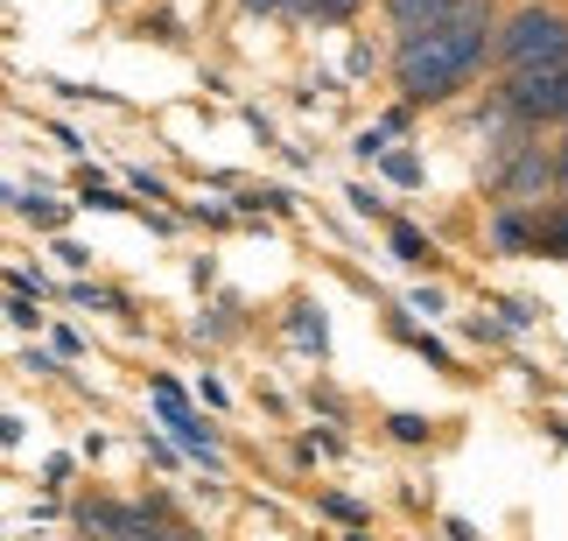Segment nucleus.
<instances>
[{"instance_id":"nucleus-10","label":"nucleus","mask_w":568,"mask_h":541,"mask_svg":"<svg viewBox=\"0 0 568 541\" xmlns=\"http://www.w3.org/2000/svg\"><path fill=\"white\" fill-rule=\"evenodd\" d=\"M555 183H568V141H561V156H555Z\"/></svg>"},{"instance_id":"nucleus-9","label":"nucleus","mask_w":568,"mask_h":541,"mask_svg":"<svg viewBox=\"0 0 568 541\" xmlns=\"http://www.w3.org/2000/svg\"><path fill=\"white\" fill-rule=\"evenodd\" d=\"M548 240H555V247H568V211H561V219L548 226Z\"/></svg>"},{"instance_id":"nucleus-12","label":"nucleus","mask_w":568,"mask_h":541,"mask_svg":"<svg viewBox=\"0 0 568 541\" xmlns=\"http://www.w3.org/2000/svg\"><path fill=\"white\" fill-rule=\"evenodd\" d=\"M352 541H373V534H352Z\"/></svg>"},{"instance_id":"nucleus-4","label":"nucleus","mask_w":568,"mask_h":541,"mask_svg":"<svg viewBox=\"0 0 568 541\" xmlns=\"http://www.w3.org/2000/svg\"><path fill=\"white\" fill-rule=\"evenodd\" d=\"M155 408H162V422H169V429H176V437H183V450H190V458H204V464L217 458V443H211V429H204V422H196V415H190V408H183V394H176V387H169V380L155 387Z\"/></svg>"},{"instance_id":"nucleus-11","label":"nucleus","mask_w":568,"mask_h":541,"mask_svg":"<svg viewBox=\"0 0 568 541\" xmlns=\"http://www.w3.org/2000/svg\"><path fill=\"white\" fill-rule=\"evenodd\" d=\"M246 8H288V0H246Z\"/></svg>"},{"instance_id":"nucleus-3","label":"nucleus","mask_w":568,"mask_h":541,"mask_svg":"<svg viewBox=\"0 0 568 541\" xmlns=\"http://www.w3.org/2000/svg\"><path fill=\"white\" fill-rule=\"evenodd\" d=\"M506 106L519 120H561L568 113V57L561 63H534V71L506 78Z\"/></svg>"},{"instance_id":"nucleus-1","label":"nucleus","mask_w":568,"mask_h":541,"mask_svg":"<svg viewBox=\"0 0 568 541\" xmlns=\"http://www.w3.org/2000/svg\"><path fill=\"white\" fill-rule=\"evenodd\" d=\"M485 42H491V8L485 0H464L443 29H422V36H400V57H393V78L414 106L428 99H449L477 63H485Z\"/></svg>"},{"instance_id":"nucleus-5","label":"nucleus","mask_w":568,"mask_h":541,"mask_svg":"<svg viewBox=\"0 0 568 541\" xmlns=\"http://www.w3.org/2000/svg\"><path fill=\"white\" fill-rule=\"evenodd\" d=\"M464 8V0H393V29L400 36H422V29H443V21Z\"/></svg>"},{"instance_id":"nucleus-8","label":"nucleus","mask_w":568,"mask_h":541,"mask_svg":"<svg viewBox=\"0 0 568 541\" xmlns=\"http://www.w3.org/2000/svg\"><path fill=\"white\" fill-rule=\"evenodd\" d=\"M310 8H316V14H352L358 0H310Z\"/></svg>"},{"instance_id":"nucleus-2","label":"nucleus","mask_w":568,"mask_h":541,"mask_svg":"<svg viewBox=\"0 0 568 541\" xmlns=\"http://www.w3.org/2000/svg\"><path fill=\"white\" fill-rule=\"evenodd\" d=\"M568 57V21L555 8H527L506 21V36H498V63L506 71H534V63H561Z\"/></svg>"},{"instance_id":"nucleus-6","label":"nucleus","mask_w":568,"mask_h":541,"mask_svg":"<svg viewBox=\"0 0 568 541\" xmlns=\"http://www.w3.org/2000/svg\"><path fill=\"white\" fill-rule=\"evenodd\" d=\"M393 247H400L407 261H422V253H428V247H422V232H407V226H393Z\"/></svg>"},{"instance_id":"nucleus-7","label":"nucleus","mask_w":568,"mask_h":541,"mask_svg":"<svg viewBox=\"0 0 568 541\" xmlns=\"http://www.w3.org/2000/svg\"><path fill=\"white\" fill-rule=\"evenodd\" d=\"M386 169H393L400 183H422V162H414V156H386Z\"/></svg>"}]
</instances>
